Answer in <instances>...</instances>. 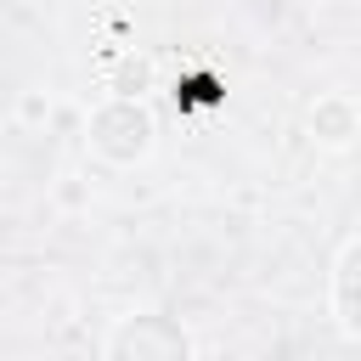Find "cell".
<instances>
[{
  "label": "cell",
  "instance_id": "cell-1",
  "mask_svg": "<svg viewBox=\"0 0 361 361\" xmlns=\"http://www.w3.org/2000/svg\"><path fill=\"white\" fill-rule=\"evenodd\" d=\"M85 147L107 164H135L152 152V113L130 96H107L85 124Z\"/></svg>",
  "mask_w": 361,
  "mask_h": 361
},
{
  "label": "cell",
  "instance_id": "cell-2",
  "mask_svg": "<svg viewBox=\"0 0 361 361\" xmlns=\"http://www.w3.org/2000/svg\"><path fill=\"white\" fill-rule=\"evenodd\" d=\"M107 361H192V338L169 322V316H124L113 327Z\"/></svg>",
  "mask_w": 361,
  "mask_h": 361
},
{
  "label": "cell",
  "instance_id": "cell-3",
  "mask_svg": "<svg viewBox=\"0 0 361 361\" xmlns=\"http://www.w3.org/2000/svg\"><path fill=\"white\" fill-rule=\"evenodd\" d=\"M310 135H316L322 147H350V141L361 135V107H355L350 96H316V107H310Z\"/></svg>",
  "mask_w": 361,
  "mask_h": 361
},
{
  "label": "cell",
  "instance_id": "cell-4",
  "mask_svg": "<svg viewBox=\"0 0 361 361\" xmlns=\"http://www.w3.org/2000/svg\"><path fill=\"white\" fill-rule=\"evenodd\" d=\"M333 305H338V322L350 338H361V243L344 248L338 259V282H333Z\"/></svg>",
  "mask_w": 361,
  "mask_h": 361
},
{
  "label": "cell",
  "instance_id": "cell-5",
  "mask_svg": "<svg viewBox=\"0 0 361 361\" xmlns=\"http://www.w3.org/2000/svg\"><path fill=\"white\" fill-rule=\"evenodd\" d=\"M147 85H152V62H147V56H141V62H135V56H124V68L113 73V96L141 102V96H147Z\"/></svg>",
  "mask_w": 361,
  "mask_h": 361
},
{
  "label": "cell",
  "instance_id": "cell-6",
  "mask_svg": "<svg viewBox=\"0 0 361 361\" xmlns=\"http://www.w3.org/2000/svg\"><path fill=\"white\" fill-rule=\"evenodd\" d=\"M17 118H23V124H45V118H51V96H45V90H28V96L17 102Z\"/></svg>",
  "mask_w": 361,
  "mask_h": 361
}]
</instances>
